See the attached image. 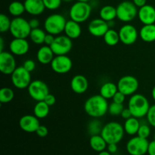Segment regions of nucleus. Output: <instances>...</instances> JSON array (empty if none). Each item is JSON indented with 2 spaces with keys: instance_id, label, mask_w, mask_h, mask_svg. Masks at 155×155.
Wrapping results in <instances>:
<instances>
[{
  "instance_id": "f257e3e1",
  "label": "nucleus",
  "mask_w": 155,
  "mask_h": 155,
  "mask_svg": "<svg viewBox=\"0 0 155 155\" xmlns=\"http://www.w3.org/2000/svg\"><path fill=\"white\" fill-rule=\"evenodd\" d=\"M109 104L107 99L101 95H94L89 97L84 104L85 112L92 118H100L108 112Z\"/></svg>"
},
{
  "instance_id": "f03ea898",
  "label": "nucleus",
  "mask_w": 155,
  "mask_h": 155,
  "mask_svg": "<svg viewBox=\"0 0 155 155\" xmlns=\"http://www.w3.org/2000/svg\"><path fill=\"white\" fill-rule=\"evenodd\" d=\"M150 107L151 105L148 98L142 94H134L131 95L129 100L128 108L131 111L133 117L139 119L147 116Z\"/></svg>"
},
{
  "instance_id": "7ed1b4c3",
  "label": "nucleus",
  "mask_w": 155,
  "mask_h": 155,
  "mask_svg": "<svg viewBox=\"0 0 155 155\" xmlns=\"http://www.w3.org/2000/svg\"><path fill=\"white\" fill-rule=\"evenodd\" d=\"M124 133V126L118 122L111 121L104 125L101 135L107 144H117L123 139Z\"/></svg>"
},
{
  "instance_id": "20e7f679",
  "label": "nucleus",
  "mask_w": 155,
  "mask_h": 155,
  "mask_svg": "<svg viewBox=\"0 0 155 155\" xmlns=\"http://www.w3.org/2000/svg\"><path fill=\"white\" fill-rule=\"evenodd\" d=\"M67 20L60 14H52L45 18L44 21V29L47 33L58 36L64 31Z\"/></svg>"
},
{
  "instance_id": "39448f33",
  "label": "nucleus",
  "mask_w": 155,
  "mask_h": 155,
  "mask_svg": "<svg viewBox=\"0 0 155 155\" xmlns=\"http://www.w3.org/2000/svg\"><path fill=\"white\" fill-rule=\"evenodd\" d=\"M91 13L92 7L89 2L77 1L70 8L69 16L73 21L82 24L89 19Z\"/></svg>"
},
{
  "instance_id": "423d86ee",
  "label": "nucleus",
  "mask_w": 155,
  "mask_h": 155,
  "mask_svg": "<svg viewBox=\"0 0 155 155\" xmlns=\"http://www.w3.org/2000/svg\"><path fill=\"white\" fill-rule=\"evenodd\" d=\"M139 9L131 1H123L117 6V18L124 23L133 21L138 17Z\"/></svg>"
},
{
  "instance_id": "0eeeda50",
  "label": "nucleus",
  "mask_w": 155,
  "mask_h": 155,
  "mask_svg": "<svg viewBox=\"0 0 155 155\" xmlns=\"http://www.w3.org/2000/svg\"><path fill=\"white\" fill-rule=\"evenodd\" d=\"M32 29L29 24V21H27L22 17H17L12 20L10 27V33L14 38L27 39L30 36Z\"/></svg>"
},
{
  "instance_id": "6e6552de",
  "label": "nucleus",
  "mask_w": 155,
  "mask_h": 155,
  "mask_svg": "<svg viewBox=\"0 0 155 155\" xmlns=\"http://www.w3.org/2000/svg\"><path fill=\"white\" fill-rule=\"evenodd\" d=\"M12 84L18 89H24L28 88L32 82L30 72L27 71L23 66L18 67L11 75Z\"/></svg>"
},
{
  "instance_id": "1a4fd4ad",
  "label": "nucleus",
  "mask_w": 155,
  "mask_h": 155,
  "mask_svg": "<svg viewBox=\"0 0 155 155\" xmlns=\"http://www.w3.org/2000/svg\"><path fill=\"white\" fill-rule=\"evenodd\" d=\"M27 91L29 95L36 101H44L45 97L49 94L48 85L40 80L32 81L27 88Z\"/></svg>"
},
{
  "instance_id": "9d476101",
  "label": "nucleus",
  "mask_w": 155,
  "mask_h": 155,
  "mask_svg": "<svg viewBox=\"0 0 155 155\" xmlns=\"http://www.w3.org/2000/svg\"><path fill=\"white\" fill-rule=\"evenodd\" d=\"M149 142L147 139L134 136L128 141L127 151L130 155H145L148 153Z\"/></svg>"
},
{
  "instance_id": "9b49d317",
  "label": "nucleus",
  "mask_w": 155,
  "mask_h": 155,
  "mask_svg": "<svg viewBox=\"0 0 155 155\" xmlns=\"http://www.w3.org/2000/svg\"><path fill=\"white\" fill-rule=\"evenodd\" d=\"M118 91L126 95H133L136 94L139 87V80L137 78L131 75L124 76L117 82Z\"/></svg>"
},
{
  "instance_id": "f8f14e48",
  "label": "nucleus",
  "mask_w": 155,
  "mask_h": 155,
  "mask_svg": "<svg viewBox=\"0 0 155 155\" xmlns=\"http://www.w3.org/2000/svg\"><path fill=\"white\" fill-rule=\"evenodd\" d=\"M50 47L55 55L68 54L73 48L72 39L66 35H58Z\"/></svg>"
},
{
  "instance_id": "ddd939ff",
  "label": "nucleus",
  "mask_w": 155,
  "mask_h": 155,
  "mask_svg": "<svg viewBox=\"0 0 155 155\" xmlns=\"http://www.w3.org/2000/svg\"><path fill=\"white\" fill-rule=\"evenodd\" d=\"M50 64L51 70L58 74H68L73 68L72 60L67 54L55 55Z\"/></svg>"
},
{
  "instance_id": "4468645a",
  "label": "nucleus",
  "mask_w": 155,
  "mask_h": 155,
  "mask_svg": "<svg viewBox=\"0 0 155 155\" xmlns=\"http://www.w3.org/2000/svg\"><path fill=\"white\" fill-rule=\"evenodd\" d=\"M119 36L120 42L124 45H130L134 44L137 41L139 33L135 26L130 24H124L120 28Z\"/></svg>"
},
{
  "instance_id": "2eb2a0df",
  "label": "nucleus",
  "mask_w": 155,
  "mask_h": 155,
  "mask_svg": "<svg viewBox=\"0 0 155 155\" xmlns=\"http://www.w3.org/2000/svg\"><path fill=\"white\" fill-rule=\"evenodd\" d=\"M16 60L11 51H0V71L5 75H12L16 69Z\"/></svg>"
},
{
  "instance_id": "dca6fc26",
  "label": "nucleus",
  "mask_w": 155,
  "mask_h": 155,
  "mask_svg": "<svg viewBox=\"0 0 155 155\" xmlns=\"http://www.w3.org/2000/svg\"><path fill=\"white\" fill-rule=\"evenodd\" d=\"M109 29L107 21L101 18L92 20L88 25V31L95 37H103Z\"/></svg>"
},
{
  "instance_id": "f3484780",
  "label": "nucleus",
  "mask_w": 155,
  "mask_h": 155,
  "mask_svg": "<svg viewBox=\"0 0 155 155\" xmlns=\"http://www.w3.org/2000/svg\"><path fill=\"white\" fill-rule=\"evenodd\" d=\"M9 50L14 55L22 56L27 54L30 49V44L26 39L14 38L9 43Z\"/></svg>"
},
{
  "instance_id": "a211bd4d",
  "label": "nucleus",
  "mask_w": 155,
  "mask_h": 155,
  "mask_svg": "<svg viewBox=\"0 0 155 155\" xmlns=\"http://www.w3.org/2000/svg\"><path fill=\"white\" fill-rule=\"evenodd\" d=\"M19 126L23 131L26 133H36L37 129L40 126L39 118L34 114H27L23 116L19 120Z\"/></svg>"
},
{
  "instance_id": "6ab92c4d",
  "label": "nucleus",
  "mask_w": 155,
  "mask_h": 155,
  "mask_svg": "<svg viewBox=\"0 0 155 155\" xmlns=\"http://www.w3.org/2000/svg\"><path fill=\"white\" fill-rule=\"evenodd\" d=\"M138 18L143 25L155 24V8L148 4L139 8Z\"/></svg>"
},
{
  "instance_id": "aec40b11",
  "label": "nucleus",
  "mask_w": 155,
  "mask_h": 155,
  "mask_svg": "<svg viewBox=\"0 0 155 155\" xmlns=\"http://www.w3.org/2000/svg\"><path fill=\"white\" fill-rule=\"evenodd\" d=\"M71 88L76 94H83L89 88V81L85 76L78 74L71 79Z\"/></svg>"
},
{
  "instance_id": "412c9836",
  "label": "nucleus",
  "mask_w": 155,
  "mask_h": 155,
  "mask_svg": "<svg viewBox=\"0 0 155 155\" xmlns=\"http://www.w3.org/2000/svg\"><path fill=\"white\" fill-rule=\"evenodd\" d=\"M24 4L26 12L33 16L40 15L45 9L42 0H25Z\"/></svg>"
},
{
  "instance_id": "4be33fe9",
  "label": "nucleus",
  "mask_w": 155,
  "mask_h": 155,
  "mask_svg": "<svg viewBox=\"0 0 155 155\" xmlns=\"http://www.w3.org/2000/svg\"><path fill=\"white\" fill-rule=\"evenodd\" d=\"M55 54L53 52L51 47L48 45H42L39 48L36 53V58L38 61L42 64H51Z\"/></svg>"
},
{
  "instance_id": "5701e85b",
  "label": "nucleus",
  "mask_w": 155,
  "mask_h": 155,
  "mask_svg": "<svg viewBox=\"0 0 155 155\" xmlns=\"http://www.w3.org/2000/svg\"><path fill=\"white\" fill-rule=\"evenodd\" d=\"M64 32L65 35L71 39H77L80 37L82 33L81 26L80 23H77L71 19L67 21Z\"/></svg>"
},
{
  "instance_id": "b1692460",
  "label": "nucleus",
  "mask_w": 155,
  "mask_h": 155,
  "mask_svg": "<svg viewBox=\"0 0 155 155\" xmlns=\"http://www.w3.org/2000/svg\"><path fill=\"white\" fill-rule=\"evenodd\" d=\"M139 36L145 42H153L155 41V24H145L140 29Z\"/></svg>"
},
{
  "instance_id": "393cba45",
  "label": "nucleus",
  "mask_w": 155,
  "mask_h": 155,
  "mask_svg": "<svg viewBox=\"0 0 155 155\" xmlns=\"http://www.w3.org/2000/svg\"><path fill=\"white\" fill-rule=\"evenodd\" d=\"M140 125L141 123L139 121V118H136L135 117H132L126 120L125 123L124 124L125 133L130 135V136L137 135Z\"/></svg>"
},
{
  "instance_id": "a878e982",
  "label": "nucleus",
  "mask_w": 155,
  "mask_h": 155,
  "mask_svg": "<svg viewBox=\"0 0 155 155\" xmlns=\"http://www.w3.org/2000/svg\"><path fill=\"white\" fill-rule=\"evenodd\" d=\"M117 85L112 82H107L101 86L99 94L106 99H110V98L112 99L114 95L117 92Z\"/></svg>"
},
{
  "instance_id": "bb28decb",
  "label": "nucleus",
  "mask_w": 155,
  "mask_h": 155,
  "mask_svg": "<svg viewBox=\"0 0 155 155\" xmlns=\"http://www.w3.org/2000/svg\"><path fill=\"white\" fill-rule=\"evenodd\" d=\"M89 145L96 152H101V151H104L107 148V143L104 138L101 136V135H95V136H92L89 139Z\"/></svg>"
},
{
  "instance_id": "cd10ccee",
  "label": "nucleus",
  "mask_w": 155,
  "mask_h": 155,
  "mask_svg": "<svg viewBox=\"0 0 155 155\" xmlns=\"http://www.w3.org/2000/svg\"><path fill=\"white\" fill-rule=\"evenodd\" d=\"M99 17L107 22L114 21L115 18H117V8L110 5L103 6L100 9Z\"/></svg>"
},
{
  "instance_id": "c85d7f7f",
  "label": "nucleus",
  "mask_w": 155,
  "mask_h": 155,
  "mask_svg": "<svg viewBox=\"0 0 155 155\" xmlns=\"http://www.w3.org/2000/svg\"><path fill=\"white\" fill-rule=\"evenodd\" d=\"M49 107L44 101H37L33 107V114L39 119L45 118L49 114Z\"/></svg>"
},
{
  "instance_id": "c756f323",
  "label": "nucleus",
  "mask_w": 155,
  "mask_h": 155,
  "mask_svg": "<svg viewBox=\"0 0 155 155\" xmlns=\"http://www.w3.org/2000/svg\"><path fill=\"white\" fill-rule=\"evenodd\" d=\"M103 38H104V40L105 42V43L107 45H110V46H114V45H117L118 42L120 41L119 33L117 31H116L114 28L109 29L106 32V33L103 36Z\"/></svg>"
},
{
  "instance_id": "7c9ffc66",
  "label": "nucleus",
  "mask_w": 155,
  "mask_h": 155,
  "mask_svg": "<svg viewBox=\"0 0 155 155\" xmlns=\"http://www.w3.org/2000/svg\"><path fill=\"white\" fill-rule=\"evenodd\" d=\"M47 33L43 30L39 28L33 29L30 32V34L29 37L30 38V40L32 42L36 45H42L45 42V38Z\"/></svg>"
},
{
  "instance_id": "2f4dec72",
  "label": "nucleus",
  "mask_w": 155,
  "mask_h": 155,
  "mask_svg": "<svg viewBox=\"0 0 155 155\" xmlns=\"http://www.w3.org/2000/svg\"><path fill=\"white\" fill-rule=\"evenodd\" d=\"M26 12L24 3L18 1H14L8 5V12L15 18L21 17Z\"/></svg>"
},
{
  "instance_id": "473e14b6",
  "label": "nucleus",
  "mask_w": 155,
  "mask_h": 155,
  "mask_svg": "<svg viewBox=\"0 0 155 155\" xmlns=\"http://www.w3.org/2000/svg\"><path fill=\"white\" fill-rule=\"evenodd\" d=\"M103 127L101 121L98 120V118H93L91 121H89L87 126L88 133L92 136H95V135H100L102 130Z\"/></svg>"
},
{
  "instance_id": "72a5a7b5",
  "label": "nucleus",
  "mask_w": 155,
  "mask_h": 155,
  "mask_svg": "<svg viewBox=\"0 0 155 155\" xmlns=\"http://www.w3.org/2000/svg\"><path fill=\"white\" fill-rule=\"evenodd\" d=\"M15 92L13 89L9 87H3L0 90V103L7 104L14 99Z\"/></svg>"
},
{
  "instance_id": "f704fd0d",
  "label": "nucleus",
  "mask_w": 155,
  "mask_h": 155,
  "mask_svg": "<svg viewBox=\"0 0 155 155\" xmlns=\"http://www.w3.org/2000/svg\"><path fill=\"white\" fill-rule=\"evenodd\" d=\"M12 20L5 14L0 15V32L5 33L10 30Z\"/></svg>"
},
{
  "instance_id": "c9c22d12",
  "label": "nucleus",
  "mask_w": 155,
  "mask_h": 155,
  "mask_svg": "<svg viewBox=\"0 0 155 155\" xmlns=\"http://www.w3.org/2000/svg\"><path fill=\"white\" fill-rule=\"evenodd\" d=\"M124 109V104H119V103H116L113 101V102L109 104L108 112L112 116H119V115L121 114Z\"/></svg>"
},
{
  "instance_id": "e433bc0d",
  "label": "nucleus",
  "mask_w": 155,
  "mask_h": 155,
  "mask_svg": "<svg viewBox=\"0 0 155 155\" xmlns=\"http://www.w3.org/2000/svg\"><path fill=\"white\" fill-rule=\"evenodd\" d=\"M150 135H151V128L149 127V124H141L137 133V136L144 139H148Z\"/></svg>"
},
{
  "instance_id": "4c0bfd02",
  "label": "nucleus",
  "mask_w": 155,
  "mask_h": 155,
  "mask_svg": "<svg viewBox=\"0 0 155 155\" xmlns=\"http://www.w3.org/2000/svg\"><path fill=\"white\" fill-rule=\"evenodd\" d=\"M42 1L45 5V8L51 11L59 8L62 2V0H42Z\"/></svg>"
},
{
  "instance_id": "58836bf2",
  "label": "nucleus",
  "mask_w": 155,
  "mask_h": 155,
  "mask_svg": "<svg viewBox=\"0 0 155 155\" xmlns=\"http://www.w3.org/2000/svg\"><path fill=\"white\" fill-rule=\"evenodd\" d=\"M146 118L148 124L155 128V104H153L150 107Z\"/></svg>"
},
{
  "instance_id": "ea45409f",
  "label": "nucleus",
  "mask_w": 155,
  "mask_h": 155,
  "mask_svg": "<svg viewBox=\"0 0 155 155\" xmlns=\"http://www.w3.org/2000/svg\"><path fill=\"white\" fill-rule=\"evenodd\" d=\"M126 96L127 95H124V93H122L120 91H117V92L114 95L112 100H113L114 102L119 103V104H124V102L126 100Z\"/></svg>"
},
{
  "instance_id": "a19ab883",
  "label": "nucleus",
  "mask_w": 155,
  "mask_h": 155,
  "mask_svg": "<svg viewBox=\"0 0 155 155\" xmlns=\"http://www.w3.org/2000/svg\"><path fill=\"white\" fill-rule=\"evenodd\" d=\"M23 67H24L27 71L31 73L32 71H34L35 68H36V63H35V61L33 60L28 59V60H26L24 62Z\"/></svg>"
},
{
  "instance_id": "79ce46f5",
  "label": "nucleus",
  "mask_w": 155,
  "mask_h": 155,
  "mask_svg": "<svg viewBox=\"0 0 155 155\" xmlns=\"http://www.w3.org/2000/svg\"><path fill=\"white\" fill-rule=\"evenodd\" d=\"M36 133L39 137L44 138L45 136H47V135L48 134V130L45 126L40 125L39 127V128L37 129V130H36Z\"/></svg>"
},
{
  "instance_id": "37998d69",
  "label": "nucleus",
  "mask_w": 155,
  "mask_h": 155,
  "mask_svg": "<svg viewBox=\"0 0 155 155\" xmlns=\"http://www.w3.org/2000/svg\"><path fill=\"white\" fill-rule=\"evenodd\" d=\"M44 101H45V102L48 105L52 106L55 104L56 98H55V97L52 95V94L49 93L46 97H45V99H44Z\"/></svg>"
},
{
  "instance_id": "c03bdc74",
  "label": "nucleus",
  "mask_w": 155,
  "mask_h": 155,
  "mask_svg": "<svg viewBox=\"0 0 155 155\" xmlns=\"http://www.w3.org/2000/svg\"><path fill=\"white\" fill-rule=\"evenodd\" d=\"M54 39H55V36L52 34H50V33H47L46 36H45V42L44 43L46 45H48V46H51V44L53 43V42L54 41Z\"/></svg>"
},
{
  "instance_id": "a18cd8bd",
  "label": "nucleus",
  "mask_w": 155,
  "mask_h": 155,
  "mask_svg": "<svg viewBox=\"0 0 155 155\" xmlns=\"http://www.w3.org/2000/svg\"><path fill=\"white\" fill-rule=\"evenodd\" d=\"M29 24H30L31 29H36L39 27V24H40V22H39V20L37 18H32L29 21Z\"/></svg>"
},
{
  "instance_id": "49530a36",
  "label": "nucleus",
  "mask_w": 155,
  "mask_h": 155,
  "mask_svg": "<svg viewBox=\"0 0 155 155\" xmlns=\"http://www.w3.org/2000/svg\"><path fill=\"white\" fill-rule=\"evenodd\" d=\"M120 116L122 117V118H124V119L126 120L132 117H133V115H132V113H131V111H130V109L127 107V108H124V110H123Z\"/></svg>"
},
{
  "instance_id": "de8ad7c7",
  "label": "nucleus",
  "mask_w": 155,
  "mask_h": 155,
  "mask_svg": "<svg viewBox=\"0 0 155 155\" xmlns=\"http://www.w3.org/2000/svg\"><path fill=\"white\" fill-rule=\"evenodd\" d=\"M107 151H108L110 154H115L118 150L117 144H115V143L107 144Z\"/></svg>"
},
{
  "instance_id": "09e8293b",
  "label": "nucleus",
  "mask_w": 155,
  "mask_h": 155,
  "mask_svg": "<svg viewBox=\"0 0 155 155\" xmlns=\"http://www.w3.org/2000/svg\"><path fill=\"white\" fill-rule=\"evenodd\" d=\"M148 155H155V140L154 139L149 142V145H148Z\"/></svg>"
},
{
  "instance_id": "8fccbe9b",
  "label": "nucleus",
  "mask_w": 155,
  "mask_h": 155,
  "mask_svg": "<svg viewBox=\"0 0 155 155\" xmlns=\"http://www.w3.org/2000/svg\"><path fill=\"white\" fill-rule=\"evenodd\" d=\"M133 2L137 8H141L147 4V0H133Z\"/></svg>"
},
{
  "instance_id": "3c124183",
  "label": "nucleus",
  "mask_w": 155,
  "mask_h": 155,
  "mask_svg": "<svg viewBox=\"0 0 155 155\" xmlns=\"http://www.w3.org/2000/svg\"><path fill=\"white\" fill-rule=\"evenodd\" d=\"M3 48H4V40H3V38H0V51H4L3 50Z\"/></svg>"
},
{
  "instance_id": "603ef678",
  "label": "nucleus",
  "mask_w": 155,
  "mask_h": 155,
  "mask_svg": "<svg viewBox=\"0 0 155 155\" xmlns=\"http://www.w3.org/2000/svg\"><path fill=\"white\" fill-rule=\"evenodd\" d=\"M98 155H111V154L108 151H105L104 150V151H101V152H98Z\"/></svg>"
},
{
  "instance_id": "864d4df0",
  "label": "nucleus",
  "mask_w": 155,
  "mask_h": 155,
  "mask_svg": "<svg viewBox=\"0 0 155 155\" xmlns=\"http://www.w3.org/2000/svg\"><path fill=\"white\" fill-rule=\"evenodd\" d=\"M107 24H108L109 28H110V29H112V28H114V26H115V23L114 22V21H108V22H107Z\"/></svg>"
},
{
  "instance_id": "5fc2aeb1",
  "label": "nucleus",
  "mask_w": 155,
  "mask_h": 155,
  "mask_svg": "<svg viewBox=\"0 0 155 155\" xmlns=\"http://www.w3.org/2000/svg\"><path fill=\"white\" fill-rule=\"evenodd\" d=\"M151 96H152L153 100L155 101V86L153 87L152 90H151Z\"/></svg>"
},
{
  "instance_id": "6e6d98bb",
  "label": "nucleus",
  "mask_w": 155,
  "mask_h": 155,
  "mask_svg": "<svg viewBox=\"0 0 155 155\" xmlns=\"http://www.w3.org/2000/svg\"><path fill=\"white\" fill-rule=\"evenodd\" d=\"M63 2H72L73 0H62Z\"/></svg>"
},
{
  "instance_id": "4d7b16f0",
  "label": "nucleus",
  "mask_w": 155,
  "mask_h": 155,
  "mask_svg": "<svg viewBox=\"0 0 155 155\" xmlns=\"http://www.w3.org/2000/svg\"><path fill=\"white\" fill-rule=\"evenodd\" d=\"M77 1H79V2H89V0H77Z\"/></svg>"
},
{
  "instance_id": "13d9d810",
  "label": "nucleus",
  "mask_w": 155,
  "mask_h": 155,
  "mask_svg": "<svg viewBox=\"0 0 155 155\" xmlns=\"http://www.w3.org/2000/svg\"><path fill=\"white\" fill-rule=\"evenodd\" d=\"M154 139L155 140V134H154Z\"/></svg>"
}]
</instances>
